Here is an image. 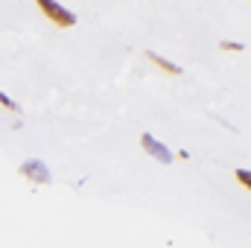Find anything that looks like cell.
<instances>
[{
    "mask_svg": "<svg viewBox=\"0 0 251 248\" xmlns=\"http://www.w3.org/2000/svg\"><path fill=\"white\" fill-rule=\"evenodd\" d=\"M35 3H38V9L44 12V18H47L50 24H56V26H62V29H67V26L76 24V15H73L70 9H64L59 0H35Z\"/></svg>",
    "mask_w": 251,
    "mask_h": 248,
    "instance_id": "6da1fadb",
    "label": "cell"
},
{
    "mask_svg": "<svg viewBox=\"0 0 251 248\" xmlns=\"http://www.w3.org/2000/svg\"><path fill=\"white\" fill-rule=\"evenodd\" d=\"M140 146H143V152H146V155H152V158H155V161H161V164H173V161H176V155H173L161 140H155L149 131H143V134H140Z\"/></svg>",
    "mask_w": 251,
    "mask_h": 248,
    "instance_id": "7a4b0ae2",
    "label": "cell"
},
{
    "mask_svg": "<svg viewBox=\"0 0 251 248\" xmlns=\"http://www.w3.org/2000/svg\"><path fill=\"white\" fill-rule=\"evenodd\" d=\"M18 173H21L24 178L35 181V184H50V170H47V164H41V161H35V158L24 161V164L18 167Z\"/></svg>",
    "mask_w": 251,
    "mask_h": 248,
    "instance_id": "3957f363",
    "label": "cell"
},
{
    "mask_svg": "<svg viewBox=\"0 0 251 248\" xmlns=\"http://www.w3.org/2000/svg\"><path fill=\"white\" fill-rule=\"evenodd\" d=\"M146 59H149V62L155 64V67H161V70H164V73H170V76H181V73H184V70H181V67H178V64L167 62V59H164V56H158V53H155V50H146Z\"/></svg>",
    "mask_w": 251,
    "mask_h": 248,
    "instance_id": "277c9868",
    "label": "cell"
},
{
    "mask_svg": "<svg viewBox=\"0 0 251 248\" xmlns=\"http://www.w3.org/2000/svg\"><path fill=\"white\" fill-rule=\"evenodd\" d=\"M0 105H3L6 111H12V114H21V105H18L9 94H3V91H0Z\"/></svg>",
    "mask_w": 251,
    "mask_h": 248,
    "instance_id": "5b68a950",
    "label": "cell"
},
{
    "mask_svg": "<svg viewBox=\"0 0 251 248\" xmlns=\"http://www.w3.org/2000/svg\"><path fill=\"white\" fill-rule=\"evenodd\" d=\"M237 181L246 190H251V170H237Z\"/></svg>",
    "mask_w": 251,
    "mask_h": 248,
    "instance_id": "8992f818",
    "label": "cell"
},
{
    "mask_svg": "<svg viewBox=\"0 0 251 248\" xmlns=\"http://www.w3.org/2000/svg\"><path fill=\"white\" fill-rule=\"evenodd\" d=\"M219 47H222V50H228V53H234V50H237V53H240V50H246V47H243L240 41H222Z\"/></svg>",
    "mask_w": 251,
    "mask_h": 248,
    "instance_id": "52a82bcc",
    "label": "cell"
},
{
    "mask_svg": "<svg viewBox=\"0 0 251 248\" xmlns=\"http://www.w3.org/2000/svg\"><path fill=\"white\" fill-rule=\"evenodd\" d=\"M176 158H178V161H187L190 152H187V149H178V152H176Z\"/></svg>",
    "mask_w": 251,
    "mask_h": 248,
    "instance_id": "ba28073f",
    "label": "cell"
}]
</instances>
